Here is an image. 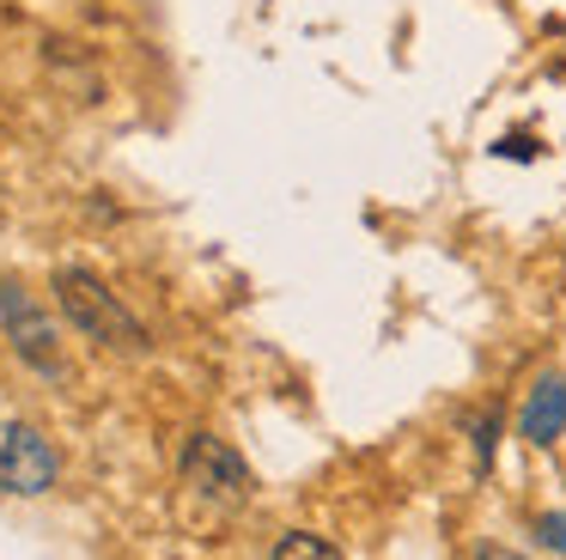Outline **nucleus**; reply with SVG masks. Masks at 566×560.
<instances>
[{
    "instance_id": "f257e3e1",
    "label": "nucleus",
    "mask_w": 566,
    "mask_h": 560,
    "mask_svg": "<svg viewBox=\"0 0 566 560\" xmlns=\"http://www.w3.org/2000/svg\"><path fill=\"white\" fill-rule=\"evenodd\" d=\"M55 299L74 317V329H86L92 341H111V348H123V353L147 348V329H140L135 317L123 311V299H116L98 274H86V268H62V274H55Z\"/></svg>"
},
{
    "instance_id": "f03ea898",
    "label": "nucleus",
    "mask_w": 566,
    "mask_h": 560,
    "mask_svg": "<svg viewBox=\"0 0 566 560\" xmlns=\"http://www.w3.org/2000/svg\"><path fill=\"white\" fill-rule=\"evenodd\" d=\"M0 329L13 341V353L38 372H62V341H55V323L38 299H31L19 280H0Z\"/></svg>"
},
{
    "instance_id": "7ed1b4c3",
    "label": "nucleus",
    "mask_w": 566,
    "mask_h": 560,
    "mask_svg": "<svg viewBox=\"0 0 566 560\" xmlns=\"http://www.w3.org/2000/svg\"><path fill=\"white\" fill-rule=\"evenodd\" d=\"M184 481L196 487L201 499H220V506H244V499H250L244 457H238L226 438H213V433H196L184 445Z\"/></svg>"
},
{
    "instance_id": "20e7f679",
    "label": "nucleus",
    "mask_w": 566,
    "mask_h": 560,
    "mask_svg": "<svg viewBox=\"0 0 566 560\" xmlns=\"http://www.w3.org/2000/svg\"><path fill=\"white\" fill-rule=\"evenodd\" d=\"M55 469H62V463H55L50 438H43L38 426H25V421L0 426V487H7V494H19V499L50 494Z\"/></svg>"
},
{
    "instance_id": "39448f33",
    "label": "nucleus",
    "mask_w": 566,
    "mask_h": 560,
    "mask_svg": "<svg viewBox=\"0 0 566 560\" xmlns=\"http://www.w3.org/2000/svg\"><path fill=\"white\" fill-rule=\"evenodd\" d=\"M517 426H524L530 445H554V438L566 433V384L560 377H536V390H530L524 414H517Z\"/></svg>"
},
{
    "instance_id": "423d86ee",
    "label": "nucleus",
    "mask_w": 566,
    "mask_h": 560,
    "mask_svg": "<svg viewBox=\"0 0 566 560\" xmlns=\"http://www.w3.org/2000/svg\"><path fill=\"white\" fill-rule=\"evenodd\" d=\"M274 560H342V548L311 536V530H286L281 542H274Z\"/></svg>"
},
{
    "instance_id": "0eeeda50",
    "label": "nucleus",
    "mask_w": 566,
    "mask_h": 560,
    "mask_svg": "<svg viewBox=\"0 0 566 560\" xmlns=\"http://www.w3.org/2000/svg\"><path fill=\"white\" fill-rule=\"evenodd\" d=\"M536 536L554 548V554H566V511H542V518H536Z\"/></svg>"
}]
</instances>
